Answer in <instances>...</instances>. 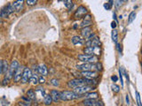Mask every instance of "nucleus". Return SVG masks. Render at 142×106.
Wrapping results in <instances>:
<instances>
[{"label":"nucleus","mask_w":142,"mask_h":106,"mask_svg":"<svg viewBox=\"0 0 142 106\" xmlns=\"http://www.w3.org/2000/svg\"><path fill=\"white\" fill-rule=\"evenodd\" d=\"M94 81V80H89V79H85V78H78V79H74L71 80L67 82V86L69 88H76V87H80V86H84V85H90L91 86Z\"/></svg>","instance_id":"f257e3e1"},{"label":"nucleus","mask_w":142,"mask_h":106,"mask_svg":"<svg viewBox=\"0 0 142 106\" xmlns=\"http://www.w3.org/2000/svg\"><path fill=\"white\" fill-rule=\"evenodd\" d=\"M80 97L79 96L74 93L73 91H67V90H65V91H61L60 92V100L62 101H71V100H75V99Z\"/></svg>","instance_id":"f03ea898"},{"label":"nucleus","mask_w":142,"mask_h":106,"mask_svg":"<svg viewBox=\"0 0 142 106\" xmlns=\"http://www.w3.org/2000/svg\"><path fill=\"white\" fill-rule=\"evenodd\" d=\"M19 65H20V64H19L18 61H17V60H13L12 63H11L10 66H9V69H8L7 72H6L7 74H6L5 80H6V81H8L11 78H13V77H14V74L15 71H16L17 68L19 67Z\"/></svg>","instance_id":"7ed1b4c3"},{"label":"nucleus","mask_w":142,"mask_h":106,"mask_svg":"<svg viewBox=\"0 0 142 106\" xmlns=\"http://www.w3.org/2000/svg\"><path fill=\"white\" fill-rule=\"evenodd\" d=\"M84 54L87 55H92V56H100L101 54V49L100 46H90L86 47L84 50Z\"/></svg>","instance_id":"20e7f679"},{"label":"nucleus","mask_w":142,"mask_h":106,"mask_svg":"<svg viewBox=\"0 0 142 106\" xmlns=\"http://www.w3.org/2000/svg\"><path fill=\"white\" fill-rule=\"evenodd\" d=\"M78 59H79L80 61L84 62V63L95 64L96 62H98V57L97 56H92V55H87V54L78 55Z\"/></svg>","instance_id":"39448f33"},{"label":"nucleus","mask_w":142,"mask_h":106,"mask_svg":"<svg viewBox=\"0 0 142 106\" xmlns=\"http://www.w3.org/2000/svg\"><path fill=\"white\" fill-rule=\"evenodd\" d=\"M92 86L90 85H84V86H80V87H76L74 88V93H76L77 96H81L82 95H84L86 93H88L90 90L92 89Z\"/></svg>","instance_id":"423d86ee"},{"label":"nucleus","mask_w":142,"mask_h":106,"mask_svg":"<svg viewBox=\"0 0 142 106\" xmlns=\"http://www.w3.org/2000/svg\"><path fill=\"white\" fill-rule=\"evenodd\" d=\"M77 70L84 72V71H94L96 70L95 64L93 63H84L82 65H76Z\"/></svg>","instance_id":"0eeeda50"},{"label":"nucleus","mask_w":142,"mask_h":106,"mask_svg":"<svg viewBox=\"0 0 142 106\" xmlns=\"http://www.w3.org/2000/svg\"><path fill=\"white\" fill-rule=\"evenodd\" d=\"M32 76V72L31 70L28 67H25L23 69V72H22V76H21V82L22 83H27L28 81H29L30 77Z\"/></svg>","instance_id":"6e6552de"},{"label":"nucleus","mask_w":142,"mask_h":106,"mask_svg":"<svg viewBox=\"0 0 142 106\" xmlns=\"http://www.w3.org/2000/svg\"><path fill=\"white\" fill-rule=\"evenodd\" d=\"M88 13V11L87 9L84 7V6L81 5L77 8V10L75 12V18L76 19H83L85 15Z\"/></svg>","instance_id":"1a4fd4ad"},{"label":"nucleus","mask_w":142,"mask_h":106,"mask_svg":"<svg viewBox=\"0 0 142 106\" xmlns=\"http://www.w3.org/2000/svg\"><path fill=\"white\" fill-rule=\"evenodd\" d=\"M81 75L84 78L89 80H94L98 78V76H99V74L95 71H84V72H81Z\"/></svg>","instance_id":"9d476101"},{"label":"nucleus","mask_w":142,"mask_h":106,"mask_svg":"<svg viewBox=\"0 0 142 106\" xmlns=\"http://www.w3.org/2000/svg\"><path fill=\"white\" fill-rule=\"evenodd\" d=\"M83 103L84 106H104L101 101H97L94 99H85Z\"/></svg>","instance_id":"9b49d317"},{"label":"nucleus","mask_w":142,"mask_h":106,"mask_svg":"<svg viewBox=\"0 0 142 106\" xmlns=\"http://www.w3.org/2000/svg\"><path fill=\"white\" fill-rule=\"evenodd\" d=\"M14 12H20L23 9L24 6V0H16L13 4H11Z\"/></svg>","instance_id":"f8f14e48"},{"label":"nucleus","mask_w":142,"mask_h":106,"mask_svg":"<svg viewBox=\"0 0 142 106\" xmlns=\"http://www.w3.org/2000/svg\"><path fill=\"white\" fill-rule=\"evenodd\" d=\"M83 21L81 22L80 27L81 28H85V27H90L92 24V19H91V16L90 14L87 13L85 16L83 18Z\"/></svg>","instance_id":"ddd939ff"},{"label":"nucleus","mask_w":142,"mask_h":106,"mask_svg":"<svg viewBox=\"0 0 142 106\" xmlns=\"http://www.w3.org/2000/svg\"><path fill=\"white\" fill-rule=\"evenodd\" d=\"M85 44H86L87 47H90V46H100V41L99 37L95 35V36L92 37L91 39L86 40Z\"/></svg>","instance_id":"4468645a"},{"label":"nucleus","mask_w":142,"mask_h":106,"mask_svg":"<svg viewBox=\"0 0 142 106\" xmlns=\"http://www.w3.org/2000/svg\"><path fill=\"white\" fill-rule=\"evenodd\" d=\"M23 66L19 65V67L17 68V70L15 71L14 74V80L15 82H18L21 80V76H22V72H23Z\"/></svg>","instance_id":"2eb2a0df"},{"label":"nucleus","mask_w":142,"mask_h":106,"mask_svg":"<svg viewBox=\"0 0 142 106\" xmlns=\"http://www.w3.org/2000/svg\"><path fill=\"white\" fill-rule=\"evenodd\" d=\"M91 33H92V29H91V27H85V28H83L82 30H81V35L84 39L88 38V36Z\"/></svg>","instance_id":"dca6fc26"},{"label":"nucleus","mask_w":142,"mask_h":106,"mask_svg":"<svg viewBox=\"0 0 142 106\" xmlns=\"http://www.w3.org/2000/svg\"><path fill=\"white\" fill-rule=\"evenodd\" d=\"M38 72H39L40 74H42V76H46L48 74V70H47V67L45 64H41L38 66Z\"/></svg>","instance_id":"f3484780"},{"label":"nucleus","mask_w":142,"mask_h":106,"mask_svg":"<svg viewBox=\"0 0 142 106\" xmlns=\"http://www.w3.org/2000/svg\"><path fill=\"white\" fill-rule=\"evenodd\" d=\"M71 41L74 45H83V44L84 43V40L81 36H78V35L74 36L73 38L71 39Z\"/></svg>","instance_id":"a211bd4d"},{"label":"nucleus","mask_w":142,"mask_h":106,"mask_svg":"<svg viewBox=\"0 0 142 106\" xmlns=\"http://www.w3.org/2000/svg\"><path fill=\"white\" fill-rule=\"evenodd\" d=\"M50 96H51L52 100L53 101L54 103H58V102L60 100V92L57 91V90H52L51 93H50Z\"/></svg>","instance_id":"6ab92c4d"},{"label":"nucleus","mask_w":142,"mask_h":106,"mask_svg":"<svg viewBox=\"0 0 142 106\" xmlns=\"http://www.w3.org/2000/svg\"><path fill=\"white\" fill-rule=\"evenodd\" d=\"M27 97L29 98L31 101H35L36 100V93L33 89H29L28 91L27 92Z\"/></svg>","instance_id":"aec40b11"},{"label":"nucleus","mask_w":142,"mask_h":106,"mask_svg":"<svg viewBox=\"0 0 142 106\" xmlns=\"http://www.w3.org/2000/svg\"><path fill=\"white\" fill-rule=\"evenodd\" d=\"M98 97H99V94L97 92L86 93V99H94V100H97Z\"/></svg>","instance_id":"412c9836"},{"label":"nucleus","mask_w":142,"mask_h":106,"mask_svg":"<svg viewBox=\"0 0 142 106\" xmlns=\"http://www.w3.org/2000/svg\"><path fill=\"white\" fill-rule=\"evenodd\" d=\"M8 69H9V65L8 63L5 60H2V74H5L7 72Z\"/></svg>","instance_id":"4be33fe9"},{"label":"nucleus","mask_w":142,"mask_h":106,"mask_svg":"<svg viewBox=\"0 0 142 106\" xmlns=\"http://www.w3.org/2000/svg\"><path fill=\"white\" fill-rule=\"evenodd\" d=\"M111 38H112V41L114 43H117V40H118V32L117 30L114 29L112 31V34H111Z\"/></svg>","instance_id":"5701e85b"},{"label":"nucleus","mask_w":142,"mask_h":106,"mask_svg":"<svg viewBox=\"0 0 142 106\" xmlns=\"http://www.w3.org/2000/svg\"><path fill=\"white\" fill-rule=\"evenodd\" d=\"M44 103H45V104H46V105H50L52 103V97L50 95H47V94L45 95V97H44Z\"/></svg>","instance_id":"b1692460"},{"label":"nucleus","mask_w":142,"mask_h":106,"mask_svg":"<svg viewBox=\"0 0 142 106\" xmlns=\"http://www.w3.org/2000/svg\"><path fill=\"white\" fill-rule=\"evenodd\" d=\"M29 81H31V83L33 85H38V77L36 74H32V76L30 77Z\"/></svg>","instance_id":"393cba45"},{"label":"nucleus","mask_w":142,"mask_h":106,"mask_svg":"<svg viewBox=\"0 0 142 106\" xmlns=\"http://www.w3.org/2000/svg\"><path fill=\"white\" fill-rule=\"evenodd\" d=\"M135 18H136V12H132L130 13V15H129V17H128V23L129 24L132 23V22L135 19Z\"/></svg>","instance_id":"a878e982"},{"label":"nucleus","mask_w":142,"mask_h":106,"mask_svg":"<svg viewBox=\"0 0 142 106\" xmlns=\"http://www.w3.org/2000/svg\"><path fill=\"white\" fill-rule=\"evenodd\" d=\"M65 6H66L67 9H71L73 7V3H72L71 0H66V1H65Z\"/></svg>","instance_id":"bb28decb"},{"label":"nucleus","mask_w":142,"mask_h":106,"mask_svg":"<svg viewBox=\"0 0 142 106\" xmlns=\"http://www.w3.org/2000/svg\"><path fill=\"white\" fill-rule=\"evenodd\" d=\"M36 3H38V0H27V4L28 6H33Z\"/></svg>","instance_id":"cd10ccee"},{"label":"nucleus","mask_w":142,"mask_h":106,"mask_svg":"<svg viewBox=\"0 0 142 106\" xmlns=\"http://www.w3.org/2000/svg\"><path fill=\"white\" fill-rule=\"evenodd\" d=\"M50 82H51L52 85L55 86V87H58V86L60 85V82H59V81L57 79H52Z\"/></svg>","instance_id":"c85d7f7f"},{"label":"nucleus","mask_w":142,"mask_h":106,"mask_svg":"<svg viewBox=\"0 0 142 106\" xmlns=\"http://www.w3.org/2000/svg\"><path fill=\"white\" fill-rule=\"evenodd\" d=\"M112 90L115 93H118L120 91V87L119 86H117V85H115V84H114V85H112Z\"/></svg>","instance_id":"c756f323"},{"label":"nucleus","mask_w":142,"mask_h":106,"mask_svg":"<svg viewBox=\"0 0 142 106\" xmlns=\"http://www.w3.org/2000/svg\"><path fill=\"white\" fill-rule=\"evenodd\" d=\"M95 66H96V70H98V71L103 70V68H102V64L100 63V62H97V64H95Z\"/></svg>","instance_id":"7c9ffc66"},{"label":"nucleus","mask_w":142,"mask_h":106,"mask_svg":"<svg viewBox=\"0 0 142 106\" xmlns=\"http://www.w3.org/2000/svg\"><path fill=\"white\" fill-rule=\"evenodd\" d=\"M137 96V102H138V106H141V102H140V96H139V93L136 92Z\"/></svg>","instance_id":"2f4dec72"},{"label":"nucleus","mask_w":142,"mask_h":106,"mask_svg":"<svg viewBox=\"0 0 142 106\" xmlns=\"http://www.w3.org/2000/svg\"><path fill=\"white\" fill-rule=\"evenodd\" d=\"M119 74H120V80H121V84L122 87H124V81H123V74H122V69H119Z\"/></svg>","instance_id":"473e14b6"},{"label":"nucleus","mask_w":142,"mask_h":106,"mask_svg":"<svg viewBox=\"0 0 142 106\" xmlns=\"http://www.w3.org/2000/svg\"><path fill=\"white\" fill-rule=\"evenodd\" d=\"M122 0H116V2H115V6H116V8H120L122 5Z\"/></svg>","instance_id":"72a5a7b5"},{"label":"nucleus","mask_w":142,"mask_h":106,"mask_svg":"<svg viewBox=\"0 0 142 106\" xmlns=\"http://www.w3.org/2000/svg\"><path fill=\"white\" fill-rule=\"evenodd\" d=\"M38 82L39 83H41V84H44L45 82V79L44 78V77H40V78H38Z\"/></svg>","instance_id":"f704fd0d"},{"label":"nucleus","mask_w":142,"mask_h":106,"mask_svg":"<svg viewBox=\"0 0 142 106\" xmlns=\"http://www.w3.org/2000/svg\"><path fill=\"white\" fill-rule=\"evenodd\" d=\"M104 8H105V9H107V10H109V9L111 8V5H110V4H109L108 3H107V4H104Z\"/></svg>","instance_id":"c9c22d12"},{"label":"nucleus","mask_w":142,"mask_h":106,"mask_svg":"<svg viewBox=\"0 0 142 106\" xmlns=\"http://www.w3.org/2000/svg\"><path fill=\"white\" fill-rule=\"evenodd\" d=\"M111 28H112L113 29H114V28H116V22H115V21H112V22H111Z\"/></svg>","instance_id":"e433bc0d"},{"label":"nucleus","mask_w":142,"mask_h":106,"mask_svg":"<svg viewBox=\"0 0 142 106\" xmlns=\"http://www.w3.org/2000/svg\"><path fill=\"white\" fill-rule=\"evenodd\" d=\"M111 80H112L113 81H117V80H118V78H117V76H115V75H113V76H111Z\"/></svg>","instance_id":"4c0bfd02"},{"label":"nucleus","mask_w":142,"mask_h":106,"mask_svg":"<svg viewBox=\"0 0 142 106\" xmlns=\"http://www.w3.org/2000/svg\"><path fill=\"white\" fill-rule=\"evenodd\" d=\"M126 103H127V104H130V100H129V96L128 95L126 96Z\"/></svg>","instance_id":"58836bf2"},{"label":"nucleus","mask_w":142,"mask_h":106,"mask_svg":"<svg viewBox=\"0 0 142 106\" xmlns=\"http://www.w3.org/2000/svg\"><path fill=\"white\" fill-rule=\"evenodd\" d=\"M116 45H117V49H118V50H119V52H121V51H122V49H121V47H120V44H118V43H116Z\"/></svg>","instance_id":"ea45409f"},{"label":"nucleus","mask_w":142,"mask_h":106,"mask_svg":"<svg viewBox=\"0 0 142 106\" xmlns=\"http://www.w3.org/2000/svg\"><path fill=\"white\" fill-rule=\"evenodd\" d=\"M128 0H122V2H127Z\"/></svg>","instance_id":"a19ab883"},{"label":"nucleus","mask_w":142,"mask_h":106,"mask_svg":"<svg viewBox=\"0 0 142 106\" xmlns=\"http://www.w3.org/2000/svg\"><path fill=\"white\" fill-rule=\"evenodd\" d=\"M18 106H21V105H18Z\"/></svg>","instance_id":"79ce46f5"},{"label":"nucleus","mask_w":142,"mask_h":106,"mask_svg":"<svg viewBox=\"0 0 142 106\" xmlns=\"http://www.w3.org/2000/svg\"><path fill=\"white\" fill-rule=\"evenodd\" d=\"M0 22H1V21H0Z\"/></svg>","instance_id":"37998d69"}]
</instances>
